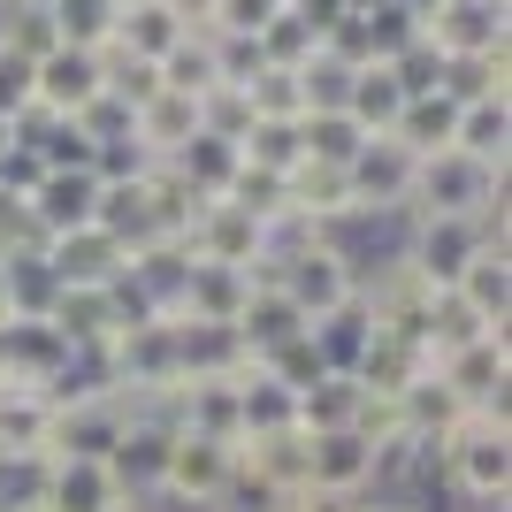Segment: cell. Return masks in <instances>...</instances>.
I'll return each instance as SVG.
<instances>
[]
</instances>
